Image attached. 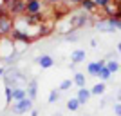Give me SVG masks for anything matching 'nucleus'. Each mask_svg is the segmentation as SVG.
I'll return each mask as SVG.
<instances>
[{"label":"nucleus","mask_w":121,"mask_h":116,"mask_svg":"<svg viewBox=\"0 0 121 116\" xmlns=\"http://www.w3.org/2000/svg\"><path fill=\"white\" fill-rule=\"evenodd\" d=\"M117 100L121 102V89H119V91H117Z\"/></svg>","instance_id":"obj_28"},{"label":"nucleus","mask_w":121,"mask_h":116,"mask_svg":"<svg viewBox=\"0 0 121 116\" xmlns=\"http://www.w3.org/2000/svg\"><path fill=\"white\" fill-rule=\"evenodd\" d=\"M114 112H116V116H121V102L114 103Z\"/></svg>","instance_id":"obj_23"},{"label":"nucleus","mask_w":121,"mask_h":116,"mask_svg":"<svg viewBox=\"0 0 121 116\" xmlns=\"http://www.w3.org/2000/svg\"><path fill=\"white\" fill-rule=\"evenodd\" d=\"M27 98V89H22V87H13V102H20Z\"/></svg>","instance_id":"obj_11"},{"label":"nucleus","mask_w":121,"mask_h":116,"mask_svg":"<svg viewBox=\"0 0 121 116\" xmlns=\"http://www.w3.org/2000/svg\"><path fill=\"white\" fill-rule=\"evenodd\" d=\"M98 76L101 78V82H107V80H108V78L112 76V73H110V69L107 67V64H105V67H103V69L99 71V74H98Z\"/></svg>","instance_id":"obj_17"},{"label":"nucleus","mask_w":121,"mask_h":116,"mask_svg":"<svg viewBox=\"0 0 121 116\" xmlns=\"http://www.w3.org/2000/svg\"><path fill=\"white\" fill-rule=\"evenodd\" d=\"M31 116H38V111H36V109H33V111H31Z\"/></svg>","instance_id":"obj_26"},{"label":"nucleus","mask_w":121,"mask_h":116,"mask_svg":"<svg viewBox=\"0 0 121 116\" xmlns=\"http://www.w3.org/2000/svg\"><path fill=\"white\" fill-rule=\"evenodd\" d=\"M65 40H78V35H76V33H67Z\"/></svg>","instance_id":"obj_24"},{"label":"nucleus","mask_w":121,"mask_h":116,"mask_svg":"<svg viewBox=\"0 0 121 116\" xmlns=\"http://www.w3.org/2000/svg\"><path fill=\"white\" fill-rule=\"evenodd\" d=\"M72 80H74V84L78 87H85V74H83V73H76Z\"/></svg>","instance_id":"obj_15"},{"label":"nucleus","mask_w":121,"mask_h":116,"mask_svg":"<svg viewBox=\"0 0 121 116\" xmlns=\"http://www.w3.org/2000/svg\"><path fill=\"white\" fill-rule=\"evenodd\" d=\"M107 67H108V69H110V73H112V74H114V73H117V71H119V62H117V60H108V62H107Z\"/></svg>","instance_id":"obj_18"},{"label":"nucleus","mask_w":121,"mask_h":116,"mask_svg":"<svg viewBox=\"0 0 121 116\" xmlns=\"http://www.w3.org/2000/svg\"><path fill=\"white\" fill-rule=\"evenodd\" d=\"M72 84H74V80H63L60 84V87H58V91H69Z\"/></svg>","instance_id":"obj_19"},{"label":"nucleus","mask_w":121,"mask_h":116,"mask_svg":"<svg viewBox=\"0 0 121 116\" xmlns=\"http://www.w3.org/2000/svg\"><path fill=\"white\" fill-rule=\"evenodd\" d=\"M47 2H51V4H58L60 0H47Z\"/></svg>","instance_id":"obj_27"},{"label":"nucleus","mask_w":121,"mask_h":116,"mask_svg":"<svg viewBox=\"0 0 121 116\" xmlns=\"http://www.w3.org/2000/svg\"><path fill=\"white\" fill-rule=\"evenodd\" d=\"M33 102H35V100H31L29 96H27V98H24V100L16 102V103H13V112H15V114L31 112V111H33Z\"/></svg>","instance_id":"obj_2"},{"label":"nucleus","mask_w":121,"mask_h":116,"mask_svg":"<svg viewBox=\"0 0 121 116\" xmlns=\"http://www.w3.org/2000/svg\"><path fill=\"white\" fill-rule=\"evenodd\" d=\"M40 9H42V0H27V4H25V13L27 15L40 13Z\"/></svg>","instance_id":"obj_5"},{"label":"nucleus","mask_w":121,"mask_h":116,"mask_svg":"<svg viewBox=\"0 0 121 116\" xmlns=\"http://www.w3.org/2000/svg\"><path fill=\"white\" fill-rule=\"evenodd\" d=\"M71 60H72V64H80V62H83V60H85V51H83V49H74L71 53Z\"/></svg>","instance_id":"obj_12"},{"label":"nucleus","mask_w":121,"mask_h":116,"mask_svg":"<svg viewBox=\"0 0 121 116\" xmlns=\"http://www.w3.org/2000/svg\"><path fill=\"white\" fill-rule=\"evenodd\" d=\"M91 93L92 94H96V96H99V94H103L105 93V84L103 82H99V84H96V85L91 89Z\"/></svg>","instance_id":"obj_16"},{"label":"nucleus","mask_w":121,"mask_h":116,"mask_svg":"<svg viewBox=\"0 0 121 116\" xmlns=\"http://www.w3.org/2000/svg\"><path fill=\"white\" fill-rule=\"evenodd\" d=\"M96 29L103 31V33H114V31H116V29H114V27L110 25V22L107 20V18H105V20H99V22H96Z\"/></svg>","instance_id":"obj_10"},{"label":"nucleus","mask_w":121,"mask_h":116,"mask_svg":"<svg viewBox=\"0 0 121 116\" xmlns=\"http://www.w3.org/2000/svg\"><path fill=\"white\" fill-rule=\"evenodd\" d=\"M4 80H5V85H15L16 82H25V76H22V73L18 69H9L7 74H4Z\"/></svg>","instance_id":"obj_3"},{"label":"nucleus","mask_w":121,"mask_h":116,"mask_svg":"<svg viewBox=\"0 0 121 116\" xmlns=\"http://www.w3.org/2000/svg\"><path fill=\"white\" fill-rule=\"evenodd\" d=\"M117 51H119V53H121V42H119V44H117Z\"/></svg>","instance_id":"obj_30"},{"label":"nucleus","mask_w":121,"mask_h":116,"mask_svg":"<svg viewBox=\"0 0 121 116\" xmlns=\"http://www.w3.org/2000/svg\"><path fill=\"white\" fill-rule=\"evenodd\" d=\"M83 116H89V114H83Z\"/></svg>","instance_id":"obj_32"},{"label":"nucleus","mask_w":121,"mask_h":116,"mask_svg":"<svg viewBox=\"0 0 121 116\" xmlns=\"http://www.w3.org/2000/svg\"><path fill=\"white\" fill-rule=\"evenodd\" d=\"M4 73H5V69H4V67H0V76L4 74Z\"/></svg>","instance_id":"obj_29"},{"label":"nucleus","mask_w":121,"mask_h":116,"mask_svg":"<svg viewBox=\"0 0 121 116\" xmlns=\"http://www.w3.org/2000/svg\"><path fill=\"white\" fill-rule=\"evenodd\" d=\"M52 116H61V114H60V112H56V114H52Z\"/></svg>","instance_id":"obj_31"},{"label":"nucleus","mask_w":121,"mask_h":116,"mask_svg":"<svg viewBox=\"0 0 121 116\" xmlns=\"http://www.w3.org/2000/svg\"><path fill=\"white\" fill-rule=\"evenodd\" d=\"M13 31V22H11L9 18V13H7V9L4 11V7L0 9V35L5 36L7 33H11Z\"/></svg>","instance_id":"obj_1"},{"label":"nucleus","mask_w":121,"mask_h":116,"mask_svg":"<svg viewBox=\"0 0 121 116\" xmlns=\"http://www.w3.org/2000/svg\"><path fill=\"white\" fill-rule=\"evenodd\" d=\"M87 15L85 13H76V15H72L71 16V22H72V25H74V29H78V27H81L83 24H87Z\"/></svg>","instance_id":"obj_6"},{"label":"nucleus","mask_w":121,"mask_h":116,"mask_svg":"<svg viewBox=\"0 0 121 116\" xmlns=\"http://www.w3.org/2000/svg\"><path fill=\"white\" fill-rule=\"evenodd\" d=\"M80 5H81V9L85 11V13H92V11H94V9L98 7V5L94 4V0H83V2H81Z\"/></svg>","instance_id":"obj_13"},{"label":"nucleus","mask_w":121,"mask_h":116,"mask_svg":"<svg viewBox=\"0 0 121 116\" xmlns=\"http://www.w3.org/2000/svg\"><path fill=\"white\" fill-rule=\"evenodd\" d=\"M110 2H112V0H94V4H96L98 7H107Z\"/></svg>","instance_id":"obj_22"},{"label":"nucleus","mask_w":121,"mask_h":116,"mask_svg":"<svg viewBox=\"0 0 121 116\" xmlns=\"http://www.w3.org/2000/svg\"><path fill=\"white\" fill-rule=\"evenodd\" d=\"M105 64H107L105 60L91 62V64L87 65V71H89V74H91V76H98V74H99V71L103 69V67H105Z\"/></svg>","instance_id":"obj_4"},{"label":"nucleus","mask_w":121,"mask_h":116,"mask_svg":"<svg viewBox=\"0 0 121 116\" xmlns=\"http://www.w3.org/2000/svg\"><path fill=\"white\" fill-rule=\"evenodd\" d=\"M69 2H71V4H81L83 0H69Z\"/></svg>","instance_id":"obj_25"},{"label":"nucleus","mask_w":121,"mask_h":116,"mask_svg":"<svg viewBox=\"0 0 121 116\" xmlns=\"http://www.w3.org/2000/svg\"><path fill=\"white\" fill-rule=\"evenodd\" d=\"M11 100H13V89H11V85H5V102L11 103Z\"/></svg>","instance_id":"obj_20"},{"label":"nucleus","mask_w":121,"mask_h":116,"mask_svg":"<svg viewBox=\"0 0 121 116\" xmlns=\"http://www.w3.org/2000/svg\"><path fill=\"white\" fill-rule=\"evenodd\" d=\"M80 100H78V98H71V100L67 102V109H69V111H78V109H80Z\"/></svg>","instance_id":"obj_14"},{"label":"nucleus","mask_w":121,"mask_h":116,"mask_svg":"<svg viewBox=\"0 0 121 116\" xmlns=\"http://www.w3.org/2000/svg\"><path fill=\"white\" fill-rule=\"evenodd\" d=\"M36 62H38V65H40L42 69H49V67L54 65V60H52V56H49V55L38 56V58H36Z\"/></svg>","instance_id":"obj_8"},{"label":"nucleus","mask_w":121,"mask_h":116,"mask_svg":"<svg viewBox=\"0 0 121 116\" xmlns=\"http://www.w3.org/2000/svg\"><path fill=\"white\" fill-rule=\"evenodd\" d=\"M91 96H92L91 89H85V87H80V89H78V94H76V98L80 100V103H81V105H85L87 102L91 100Z\"/></svg>","instance_id":"obj_7"},{"label":"nucleus","mask_w":121,"mask_h":116,"mask_svg":"<svg viewBox=\"0 0 121 116\" xmlns=\"http://www.w3.org/2000/svg\"><path fill=\"white\" fill-rule=\"evenodd\" d=\"M36 94H38V80L33 78L29 82V85H27V96H29L31 100H36Z\"/></svg>","instance_id":"obj_9"},{"label":"nucleus","mask_w":121,"mask_h":116,"mask_svg":"<svg viewBox=\"0 0 121 116\" xmlns=\"http://www.w3.org/2000/svg\"><path fill=\"white\" fill-rule=\"evenodd\" d=\"M58 98H60V93L56 91H51V94H49V103H54V102H58Z\"/></svg>","instance_id":"obj_21"}]
</instances>
